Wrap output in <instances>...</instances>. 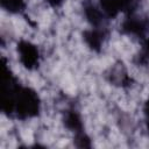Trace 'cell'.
I'll return each instance as SVG.
<instances>
[{
    "label": "cell",
    "instance_id": "5b68a950",
    "mask_svg": "<svg viewBox=\"0 0 149 149\" xmlns=\"http://www.w3.org/2000/svg\"><path fill=\"white\" fill-rule=\"evenodd\" d=\"M83 12L86 21L93 28H105L108 21V17L101 10L99 5H95L92 0H84Z\"/></svg>",
    "mask_w": 149,
    "mask_h": 149
},
{
    "label": "cell",
    "instance_id": "7c38bea8",
    "mask_svg": "<svg viewBox=\"0 0 149 149\" xmlns=\"http://www.w3.org/2000/svg\"><path fill=\"white\" fill-rule=\"evenodd\" d=\"M49 6L54 7V8H57V7H61L65 0H44Z\"/></svg>",
    "mask_w": 149,
    "mask_h": 149
},
{
    "label": "cell",
    "instance_id": "6da1fadb",
    "mask_svg": "<svg viewBox=\"0 0 149 149\" xmlns=\"http://www.w3.org/2000/svg\"><path fill=\"white\" fill-rule=\"evenodd\" d=\"M1 109L8 116L20 120L35 118L41 112V99L35 90L20 85L6 63L3 64Z\"/></svg>",
    "mask_w": 149,
    "mask_h": 149
},
{
    "label": "cell",
    "instance_id": "7a4b0ae2",
    "mask_svg": "<svg viewBox=\"0 0 149 149\" xmlns=\"http://www.w3.org/2000/svg\"><path fill=\"white\" fill-rule=\"evenodd\" d=\"M120 29L127 36L144 38L149 34V17L136 13L128 14L121 22Z\"/></svg>",
    "mask_w": 149,
    "mask_h": 149
},
{
    "label": "cell",
    "instance_id": "8fae6325",
    "mask_svg": "<svg viewBox=\"0 0 149 149\" xmlns=\"http://www.w3.org/2000/svg\"><path fill=\"white\" fill-rule=\"evenodd\" d=\"M143 113H144V122H146V128L149 134V98L146 100L144 106H143Z\"/></svg>",
    "mask_w": 149,
    "mask_h": 149
},
{
    "label": "cell",
    "instance_id": "277c9868",
    "mask_svg": "<svg viewBox=\"0 0 149 149\" xmlns=\"http://www.w3.org/2000/svg\"><path fill=\"white\" fill-rule=\"evenodd\" d=\"M101 10L108 19L116 17L120 13L126 15L136 12L140 0H98Z\"/></svg>",
    "mask_w": 149,
    "mask_h": 149
},
{
    "label": "cell",
    "instance_id": "3957f363",
    "mask_svg": "<svg viewBox=\"0 0 149 149\" xmlns=\"http://www.w3.org/2000/svg\"><path fill=\"white\" fill-rule=\"evenodd\" d=\"M20 63L27 70H36L41 63V54L36 44L30 41L21 40L16 45Z\"/></svg>",
    "mask_w": 149,
    "mask_h": 149
},
{
    "label": "cell",
    "instance_id": "ba28073f",
    "mask_svg": "<svg viewBox=\"0 0 149 149\" xmlns=\"http://www.w3.org/2000/svg\"><path fill=\"white\" fill-rule=\"evenodd\" d=\"M0 5L10 14H21L26 9V0H0Z\"/></svg>",
    "mask_w": 149,
    "mask_h": 149
},
{
    "label": "cell",
    "instance_id": "52a82bcc",
    "mask_svg": "<svg viewBox=\"0 0 149 149\" xmlns=\"http://www.w3.org/2000/svg\"><path fill=\"white\" fill-rule=\"evenodd\" d=\"M63 122H64L65 127H66L69 130L73 132L74 134L84 130V125H83L81 116H80V114H79L77 111H74V109H69V111H66V112L64 113Z\"/></svg>",
    "mask_w": 149,
    "mask_h": 149
},
{
    "label": "cell",
    "instance_id": "8992f818",
    "mask_svg": "<svg viewBox=\"0 0 149 149\" xmlns=\"http://www.w3.org/2000/svg\"><path fill=\"white\" fill-rule=\"evenodd\" d=\"M107 36H108V31H107L106 27L105 28L91 27L90 29L85 30L83 34V38H84V42L86 43V45L95 52H99L102 49V45H104Z\"/></svg>",
    "mask_w": 149,
    "mask_h": 149
},
{
    "label": "cell",
    "instance_id": "30bf717a",
    "mask_svg": "<svg viewBox=\"0 0 149 149\" xmlns=\"http://www.w3.org/2000/svg\"><path fill=\"white\" fill-rule=\"evenodd\" d=\"M140 59H141V62H148L149 61V34L143 38Z\"/></svg>",
    "mask_w": 149,
    "mask_h": 149
},
{
    "label": "cell",
    "instance_id": "9c48e42d",
    "mask_svg": "<svg viewBox=\"0 0 149 149\" xmlns=\"http://www.w3.org/2000/svg\"><path fill=\"white\" fill-rule=\"evenodd\" d=\"M74 142H76V146L77 147H80V148H85V147H91V143H90V137L86 135V133L83 130V132H79V133H76L74 134Z\"/></svg>",
    "mask_w": 149,
    "mask_h": 149
}]
</instances>
